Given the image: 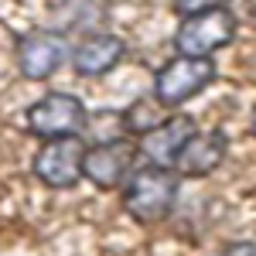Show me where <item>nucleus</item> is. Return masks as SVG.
Listing matches in <instances>:
<instances>
[{
	"mask_svg": "<svg viewBox=\"0 0 256 256\" xmlns=\"http://www.w3.org/2000/svg\"><path fill=\"white\" fill-rule=\"evenodd\" d=\"M178 192H181V174L164 164H140L123 181V208L126 216L140 226H160L174 212Z\"/></svg>",
	"mask_w": 256,
	"mask_h": 256,
	"instance_id": "1",
	"label": "nucleus"
},
{
	"mask_svg": "<svg viewBox=\"0 0 256 256\" xmlns=\"http://www.w3.org/2000/svg\"><path fill=\"white\" fill-rule=\"evenodd\" d=\"M216 76H218V68L212 62V55H174L171 62H164L158 68L150 92L168 110H178L188 99H195L198 92H205L216 82Z\"/></svg>",
	"mask_w": 256,
	"mask_h": 256,
	"instance_id": "2",
	"label": "nucleus"
},
{
	"mask_svg": "<svg viewBox=\"0 0 256 256\" xmlns=\"http://www.w3.org/2000/svg\"><path fill=\"white\" fill-rule=\"evenodd\" d=\"M137 160H140V150L126 134L92 140L82 154V178H89L99 192H116L130 178V171L137 168Z\"/></svg>",
	"mask_w": 256,
	"mask_h": 256,
	"instance_id": "3",
	"label": "nucleus"
},
{
	"mask_svg": "<svg viewBox=\"0 0 256 256\" xmlns=\"http://www.w3.org/2000/svg\"><path fill=\"white\" fill-rule=\"evenodd\" d=\"M232 38H236V18L222 4V7H208V10L181 18L174 31V52L178 55H216L218 48L232 44Z\"/></svg>",
	"mask_w": 256,
	"mask_h": 256,
	"instance_id": "4",
	"label": "nucleus"
},
{
	"mask_svg": "<svg viewBox=\"0 0 256 256\" xmlns=\"http://www.w3.org/2000/svg\"><path fill=\"white\" fill-rule=\"evenodd\" d=\"M82 154H86V144H82L79 134L52 137L38 147V154L31 160V174L38 178L44 188L68 192L82 181Z\"/></svg>",
	"mask_w": 256,
	"mask_h": 256,
	"instance_id": "5",
	"label": "nucleus"
},
{
	"mask_svg": "<svg viewBox=\"0 0 256 256\" xmlns=\"http://www.w3.org/2000/svg\"><path fill=\"white\" fill-rule=\"evenodd\" d=\"M86 102L72 92H48L41 96L38 102H31L24 110V123L28 130L41 140L52 137H72V134H82L86 126Z\"/></svg>",
	"mask_w": 256,
	"mask_h": 256,
	"instance_id": "6",
	"label": "nucleus"
},
{
	"mask_svg": "<svg viewBox=\"0 0 256 256\" xmlns=\"http://www.w3.org/2000/svg\"><path fill=\"white\" fill-rule=\"evenodd\" d=\"M68 62V41L55 31H31L18 41V68L24 79L44 82Z\"/></svg>",
	"mask_w": 256,
	"mask_h": 256,
	"instance_id": "7",
	"label": "nucleus"
},
{
	"mask_svg": "<svg viewBox=\"0 0 256 256\" xmlns=\"http://www.w3.org/2000/svg\"><path fill=\"white\" fill-rule=\"evenodd\" d=\"M198 130L195 116H188V113H168L164 123H158L150 134H144L137 137V150L144 158L150 160V164H164V168H174L178 154H181V147L192 140V134Z\"/></svg>",
	"mask_w": 256,
	"mask_h": 256,
	"instance_id": "8",
	"label": "nucleus"
},
{
	"mask_svg": "<svg viewBox=\"0 0 256 256\" xmlns=\"http://www.w3.org/2000/svg\"><path fill=\"white\" fill-rule=\"evenodd\" d=\"M126 55V44L120 34H110V31H92L89 38H82L72 52H68V62L76 68V76L82 79H99L106 72H113Z\"/></svg>",
	"mask_w": 256,
	"mask_h": 256,
	"instance_id": "9",
	"label": "nucleus"
},
{
	"mask_svg": "<svg viewBox=\"0 0 256 256\" xmlns=\"http://www.w3.org/2000/svg\"><path fill=\"white\" fill-rule=\"evenodd\" d=\"M229 154V137L226 130H195L192 140L181 147V154L174 160V171L181 178H208L212 171H218V164Z\"/></svg>",
	"mask_w": 256,
	"mask_h": 256,
	"instance_id": "10",
	"label": "nucleus"
},
{
	"mask_svg": "<svg viewBox=\"0 0 256 256\" xmlns=\"http://www.w3.org/2000/svg\"><path fill=\"white\" fill-rule=\"evenodd\" d=\"M168 113H171V110H168V106H164L154 92H150V96L134 99L126 110H120L126 137H144V134H150L158 123H164V120H168Z\"/></svg>",
	"mask_w": 256,
	"mask_h": 256,
	"instance_id": "11",
	"label": "nucleus"
},
{
	"mask_svg": "<svg viewBox=\"0 0 256 256\" xmlns=\"http://www.w3.org/2000/svg\"><path fill=\"white\" fill-rule=\"evenodd\" d=\"M229 0H174V10L184 18V14H198V10H208V7H222Z\"/></svg>",
	"mask_w": 256,
	"mask_h": 256,
	"instance_id": "12",
	"label": "nucleus"
},
{
	"mask_svg": "<svg viewBox=\"0 0 256 256\" xmlns=\"http://www.w3.org/2000/svg\"><path fill=\"white\" fill-rule=\"evenodd\" d=\"M216 256H256V242H246V239H239V242H226Z\"/></svg>",
	"mask_w": 256,
	"mask_h": 256,
	"instance_id": "13",
	"label": "nucleus"
},
{
	"mask_svg": "<svg viewBox=\"0 0 256 256\" xmlns=\"http://www.w3.org/2000/svg\"><path fill=\"white\" fill-rule=\"evenodd\" d=\"M246 18L256 24V0H246Z\"/></svg>",
	"mask_w": 256,
	"mask_h": 256,
	"instance_id": "14",
	"label": "nucleus"
},
{
	"mask_svg": "<svg viewBox=\"0 0 256 256\" xmlns=\"http://www.w3.org/2000/svg\"><path fill=\"white\" fill-rule=\"evenodd\" d=\"M250 134L256 137V106H253V116H250Z\"/></svg>",
	"mask_w": 256,
	"mask_h": 256,
	"instance_id": "15",
	"label": "nucleus"
}]
</instances>
